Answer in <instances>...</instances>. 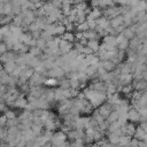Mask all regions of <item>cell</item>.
<instances>
[{
  "label": "cell",
  "mask_w": 147,
  "mask_h": 147,
  "mask_svg": "<svg viewBox=\"0 0 147 147\" xmlns=\"http://www.w3.org/2000/svg\"><path fill=\"white\" fill-rule=\"evenodd\" d=\"M107 101V93H101V92H96L94 98L91 99L88 102L93 108H98L99 106H101L102 103H105Z\"/></svg>",
  "instance_id": "obj_1"
},
{
  "label": "cell",
  "mask_w": 147,
  "mask_h": 147,
  "mask_svg": "<svg viewBox=\"0 0 147 147\" xmlns=\"http://www.w3.org/2000/svg\"><path fill=\"white\" fill-rule=\"evenodd\" d=\"M64 141H67V134L64 132H62V131H57V132H54L52 134L49 144L53 147H55V146H57V145H60V144H62Z\"/></svg>",
  "instance_id": "obj_2"
},
{
  "label": "cell",
  "mask_w": 147,
  "mask_h": 147,
  "mask_svg": "<svg viewBox=\"0 0 147 147\" xmlns=\"http://www.w3.org/2000/svg\"><path fill=\"white\" fill-rule=\"evenodd\" d=\"M45 77L40 74V72H33L32 74V76L29 78V80H28V84L30 85V86H41L44 83H45Z\"/></svg>",
  "instance_id": "obj_3"
},
{
  "label": "cell",
  "mask_w": 147,
  "mask_h": 147,
  "mask_svg": "<svg viewBox=\"0 0 147 147\" xmlns=\"http://www.w3.org/2000/svg\"><path fill=\"white\" fill-rule=\"evenodd\" d=\"M67 138L72 142V141H75L76 139H82L83 137H84V130H78V129H74V130H70V131H68L67 133Z\"/></svg>",
  "instance_id": "obj_4"
},
{
  "label": "cell",
  "mask_w": 147,
  "mask_h": 147,
  "mask_svg": "<svg viewBox=\"0 0 147 147\" xmlns=\"http://www.w3.org/2000/svg\"><path fill=\"white\" fill-rule=\"evenodd\" d=\"M96 110H98V113L106 119V118L109 116V114L113 111V106L109 105V103H107V102H105V103H102L101 106H99Z\"/></svg>",
  "instance_id": "obj_5"
},
{
  "label": "cell",
  "mask_w": 147,
  "mask_h": 147,
  "mask_svg": "<svg viewBox=\"0 0 147 147\" xmlns=\"http://www.w3.org/2000/svg\"><path fill=\"white\" fill-rule=\"evenodd\" d=\"M72 42H69V41H67V40H63V39H61V41H60V44H59V51H60V53L63 55V54H67V53H69L71 49H72Z\"/></svg>",
  "instance_id": "obj_6"
},
{
  "label": "cell",
  "mask_w": 147,
  "mask_h": 147,
  "mask_svg": "<svg viewBox=\"0 0 147 147\" xmlns=\"http://www.w3.org/2000/svg\"><path fill=\"white\" fill-rule=\"evenodd\" d=\"M26 105H28V100H26L25 95H24V94H20L18 98L14 101L13 107H14V108H18V109H25Z\"/></svg>",
  "instance_id": "obj_7"
},
{
  "label": "cell",
  "mask_w": 147,
  "mask_h": 147,
  "mask_svg": "<svg viewBox=\"0 0 147 147\" xmlns=\"http://www.w3.org/2000/svg\"><path fill=\"white\" fill-rule=\"evenodd\" d=\"M131 86L134 91H138V92H142V91H146V86H147V83L145 79H139V80H132L131 83Z\"/></svg>",
  "instance_id": "obj_8"
},
{
  "label": "cell",
  "mask_w": 147,
  "mask_h": 147,
  "mask_svg": "<svg viewBox=\"0 0 147 147\" xmlns=\"http://www.w3.org/2000/svg\"><path fill=\"white\" fill-rule=\"evenodd\" d=\"M142 42H146V41H142L139 37H137V36H134L131 40H129V48L130 49H133V51H138L140 47H141V44Z\"/></svg>",
  "instance_id": "obj_9"
},
{
  "label": "cell",
  "mask_w": 147,
  "mask_h": 147,
  "mask_svg": "<svg viewBox=\"0 0 147 147\" xmlns=\"http://www.w3.org/2000/svg\"><path fill=\"white\" fill-rule=\"evenodd\" d=\"M132 80H133L132 74H119V76H118V83L122 86L130 85L132 83Z\"/></svg>",
  "instance_id": "obj_10"
},
{
  "label": "cell",
  "mask_w": 147,
  "mask_h": 147,
  "mask_svg": "<svg viewBox=\"0 0 147 147\" xmlns=\"http://www.w3.org/2000/svg\"><path fill=\"white\" fill-rule=\"evenodd\" d=\"M15 59H16V54L13 52V51H10V52H5L3 54H1L0 55V63H6V62H9V61H15Z\"/></svg>",
  "instance_id": "obj_11"
},
{
  "label": "cell",
  "mask_w": 147,
  "mask_h": 147,
  "mask_svg": "<svg viewBox=\"0 0 147 147\" xmlns=\"http://www.w3.org/2000/svg\"><path fill=\"white\" fill-rule=\"evenodd\" d=\"M139 118H140V115L138 113V110L133 109V108H130L127 110V119L131 122V123H139Z\"/></svg>",
  "instance_id": "obj_12"
},
{
  "label": "cell",
  "mask_w": 147,
  "mask_h": 147,
  "mask_svg": "<svg viewBox=\"0 0 147 147\" xmlns=\"http://www.w3.org/2000/svg\"><path fill=\"white\" fill-rule=\"evenodd\" d=\"M121 130H122V133H123V134L129 136V137H132L133 133H134V131H136V126H134L133 123L130 122V123H126L124 126H122Z\"/></svg>",
  "instance_id": "obj_13"
},
{
  "label": "cell",
  "mask_w": 147,
  "mask_h": 147,
  "mask_svg": "<svg viewBox=\"0 0 147 147\" xmlns=\"http://www.w3.org/2000/svg\"><path fill=\"white\" fill-rule=\"evenodd\" d=\"M91 87H92L94 91H96V92H101V93H106V91H107L106 84H105L103 82H100L99 79L93 80V83H92Z\"/></svg>",
  "instance_id": "obj_14"
},
{
  "label": "cell",
  "mask_w": 147,
  "mask_h": 147,
  "mask_svg": "<svg viewBox=\"0 0 147 147\" xmlns=\"http://www.w3.org/2000/svg\"><path fill=\"white\" fill-rule=\"evenodd\" d=\"M134 139H137V140H139V141H146V138H147V134H146V131L145 130H142L141 127H136V131H134V133H133V136H132Z\"/></svg>",
  "instance_id": "obj_15"
},
{
  "label": "cell",
  "mask_w": 147,
  "mask_h": 147,
  "mask_svg": "<svg viewBox=\"0 0 147 147\" xmlns=\"http://www.w3.org/2000/svg\"><path fill=\"white\" fill-rule=\"evenodd\" d=\"M100 64H101V67L105 69V71H107V72H110V71H113V70L116 68V64H115L113 61H110V60L100 61Z\"/></svg>",
  "instance_id": "obj_16"
},
{
  "label": "cell",
  "mask_w": 147,
  "mask_h": 147,
  "mask_svg": "<svg viewBox=\"0 0 147 147\" xmlns=\"http://www.w3.org/2000/svg\"><path fill=\"white\" fill-rule=\"evenodd\" d=\"M95 23H96V26H99V28H101V29H103V30H106V29H108V28L110 26V25H109V20L106 18V17H103V16L96 18V20H95Z\"/></svg>",
  "instance_id": "obj_17"
},
{
  "label": "cell",
  "mask_w": 147,
  "mask_h": 147,
  "mask_svg": "<svg viewBox=\"0 0 147 147\" xmlns=\"http://www.w3.org/2000/svg\"><path fill=\"white\" fill-rule=\"evenodd\" d=\"M82 93L84 94V98H85L87 101H90L91 99H93V98H94V95H95L96 91H94L91 86H87V87H84V90H83V92H82Z\"/></svg>",
  "instance_id": "obj_18"
},
{
  "label": "cell",
  "mask_w": 147,
  "mask_h": 147,
  "mask_svg": "<svg viewBox=\"0 0 147 147\" xmlns=\"http://www.w3.org/2000/svg\"><path fill=\"white\" fill-rule=\"evenodd\" d=\"M33 23L37 25V28H38L40 31H42V30L45 29L46 24L48 23V21H47V18H46V16H44V17H36V20H34Z\"/></svg>",
  "instance_id": "obj_19"
},
{
  "label": "cell",
  "mask_w": 147,
  "mask_h": 147,
  "mask_svg": "<svg viewBox=\"0 0 147 147\" xmlns=\"http://www.w3.org/2000/svg\"><path fill=\"white\" fill-rule=\"evenodd\" d=\"M101 16H102L101 10H100L99 8H93V9L90 11V14L86 15V20H96V18H99V17H101Z\"/></svg>",
  "instance_id": "obj_20"
},
{
  "label": "cell",
  "mask_w": 147,
  "mask_h": 147,
  "mask_svg": "<svg viewBox=\"0 0 147 147\" xmlns=\"http://www.w3.org/2000/svg\"><path fill=\"white\" fill-rule=\"evenodd\" d=\"M122 24H123V16L122 15H118V16L109 20V25L113 29H115V28H117V26H119Z\"/></svg>",
  "instance_id": "obj_21"
},
{
  "label": "cell",
  "mask_w": 147,
  "mask_h": 147,
  "mask_svg": "<svg viewBox=\"0 0 147 147\" xmlns=\"http://www.w3.org/2000/svg\"><path fill=\"white\" fill-rule=\"evenodd\" d=\"M83 37H84V39H86V40H93V39H96V40H99V36H98V33L94 31V30H87V31H85V32H83Z\"/></svg>",
  "instance_id": "obj_22"
},
{
  "label": "cell",
  "mask_w": 147,
  "mask_h": 147,
  "mask_svg": "<svg viewBox=\"0 0 147 147\" xmlns=\"http://www.w3.org/2000/svg\"><path fill=\"white\" fill-rule=\"evenodd\" d=\"M86 46H87V47H88L93 53H96V52H98V49H99L100 42H99V40H96V39L87 40V41H86Z\"/></svg>",
  "instance_id": "obj_23"
},
{
  "label": "cell",
  "mask_w": 147,
  "mask_h": 147,
  "mask_svg": "<svg viewBox=\"0 0 147 147\" xmlns=\"http://www.w3.org/2000/svg\"><path fill=\"white\" fill-rule=\"evenodd\" d=\"M2 67H3V70H5V71H6L8 75H10V74L14 71V69H15L17 65H16L15 61H9V62L3 63V64H2Z\"/></svg>",
  "instance_id": "obj_24"
},
{
  "label": "cell",
  "mask_w": 147,
  "mask_h": 147,
  "mask_svg": "<svg viewBox=\"0 0 147 147\" xmlns=\"http://www.w3.org/2000/svg\"><path fill=\"white\" fill-rule=\"evenodd\" d=\"M31 39H32V37H31V34H30L29 32H23V33L20 36V38H18V41H21L23 45H26V46H29V44H30Z\"/></svg>",
  "instance_id": "obj_25"
},
{
  "label": "cell",
  "mask_w": 147,
  "mask_h": 147,
  "mask_svg": "<svg viewBox=\"0 0 147 147\" xmlns=\"http://www.w3.org/2000/svg\"><path fill=\"white\" fill-rule=\"evenodd\" d=\"M122 36L125 38V39H127V40H131L134 36H136V33L133 32V30L129 26V28H124V30L122 31Z\"/></svg>",
  "instance_id": "obj_26"
},
{
  "label": "cell",
  "mask_w": 147,
  "mask_h": 147,
  "mask_svg": "<svg viewBox=\"0 0 147 147\" xmlns=\"http://www.w3.org/2000/svg\"><path fill=\"white\" fill-rule=\"evenodd\" d=\"M28 53H30L31 55H33V56H37V57H41L42 56V54H44V52L40 49V48H38L37 46H33V47H29V52Z\"/></svg>",
  "instance_id": "obj_27"
},
{
  "label": "cell",
  "mask_w": 147,
  "mask_h": 147,
  "mask_svg": "<svg viewBox=\"0 0 147 147\" xmlns=\"http://www.w3.org/2000/svg\"><path fill=\"white\" fill-rule=\"evenodd\" d=\"M131 139H132L131 137H129V136H125V134H122V136H119V139H118V144H119L121 146L125 147L126 145H129V144H130Z\"/></svg>",
  "instance_id": "obj_28"
},
{
  "label": "cell",
  "mask_w": 147,
  "mask_h": 147,
  "mask_svg": "<svg viewBox=\"0 0 147 147\" xmlns=\"http://www.w3.org/2000/svg\"><path fill=\"white\" fill-rule=\"evenodd\" d=\"M115 3H116L115 0H99V9L110 7V6H115Z\"/></svg>",
  "instance_id": "obj_29"
},
{
  "label": "cell",
  "mask_w": 147,
  "mask_h": 147,
  "mask_svg": "<svg viewBox=\"0 0 147 147\" xmlns=\"http://www.w3.org/2000/svg\"><path fill=\"white\" fill-rule=\"evenodd\" d=\"M44 127H45V130H48V131H54L57 126H56V123H55V119H53V121H48V122H46L44 125H42Z\"/></svg>",
  "instance_id": "obj_30"
},
{
  "label": "cell",
  "mask_w": 147,
  "mask_h": 147,
  "mask_svg": "<svg viewBox=\"0 0 147 147\" xmlns=\"http://www.w3.org/2000/svg\"><path fill=\"white\" fill-rule=\"evenodd\" d=\"M61 39H63V40H67V41H69V42H74L75 41V34L72 33V32H64L62 36H61Z\"/></svg>",
  "instance_id": "obj_31"
},
{
  "label": "cell",
  "mask_w": 147,
  "mask_h": 147,
  "mask_svg": "<svg viewBox=\"0 0 147 147\" xmlns=\"http://www.w3.org/2000/svg\"><path fill=\"white\" fill-rule=\"evenodd\" d=\"M92 118L98 123V125H99V124H101V123H103V122L106 121V119H105V118H103V117L98 113V110H94V111L92 113Z\"/></svg>",
  "instance_id": "obj_32"
},
{
  "label": "cell",
  "mask_w": 147,
  "mask_h": 147,
  "mask_svg": "<svg viewBox=\"0 0 147 147\" xmlns=\"http://www.w3.org/2000/svg\"><path fill=\"white\" fill-rule=\"evenodd\" d=\"M133 9L138 13V11H146V2L145 0H139V2L137 3L136 7H133Z\"/></svg>",
  "instance_id": "obj_33"
},
{
  "label": "cell",
  "mask_w": 147,
  "mask_h": 147,
  "mask_svg": "<svg viewBox=\"0 0 147 147\" xmlns=\"http://www.w3.org/2000/svg\"><path fill=\"white\" fill-rule=\"evenodd\" d=\"M11 23L15 24V25H17V26H21V28H22V26H23V17H22V15H21V14L15 15V16L13 17Z\"/></svg>",
  "instance_id": "obj_34"
},
{
  "label": "cell",
  "mask_w": 147,
  "mask_h": 147,
  "mask_svg": "<svg viewBox=\"0 0 147 147\" xmlns=\"http://www.w3.org/2000/svg\"><path fill=\"white\" fill-rule=\"evenodd\" d=\"M39 38H41L42 40H45L46 42H48V41H51L54 37H53L51 33H48L47 31H41V32H40V37H39Z\"/></svg>",
  "instance_id": "obj_35"
},
{
  "label": "cell",
  "mask_w": 147,
  "mask_h": 147,
  "mask_svg": "<svg viewBox=\"0 0 147 147\" xmlns=\"http://www.w3.org/2000/svg\"><path fill=\"white\" fill-rule=\"evenodd\" d=\"M117 118H118V114H117L115 110H113V111L109 114V116L106 118V121H107L108 123H114V122L117 121Z\"/></svg>",
  "instance_id": "obj_36"
},
{
  "label": "cell",
  "mask_w": 147,
  "mask_h": 147,
  "mask_svg": "<svg viewBox=\"0 0 147 147\" xmlns=\"http://www.w3.org/2000/svg\"><path fill=\"white\" fill-rule=\"evenodd\" d=\"M118 139H119V136H117L116 133H108V141L110 144H118Z\"/></svg>",
  "instance_id": "obj_37"
},
{
  "label": "cell",
  "mask_w": 147,
  "mask_h": 147,
  "mask_svg": "<svg viewBox=\"0 0 147 147\" xmlns=\"http://www.w3.org/2000/svg\"><path fill=\"white\" fill-rule=\"evenodd\" d=\"M20 125V121L17 117L15 118H11V119H7V123H6V126L7 127H11V126H18Z\"/></svg>",
  "instance_id": "obj_38"
},
{
  "label": "cell",
  "mask_w": 147,
  "mask_h": 147,
  "mask_svg": "<svg viewBox=\"0 0 147 147\" xmlns=\"http://www.w3.org/2000/svg\"><path fill=\"white\" fill-rule=\"evenodd\" d=\"M103 136H105V132L99 131V130H95L94 131V136H93V142L100 141L101 139H103Z\"/></svg>",
  "instance_id": "obj_39"
},
{
  "label": "cell",
  "mask_w": 147,
  "mask_h": 147,
  "mask_svg": "<svg viewBox=\"0 0 147 147\" xmlns=\"http://www.w3.org/2000/svg\"><path fill=\"white\" fill-rule=\"evenodd\" d=\"M76 30H77V32H85V31H87L88 30V26H87L86 21L83 22V23H80V24H77L76 25Z\"/></svg>",
  "instance_id": "obj_40"
},
{
  "label": "cell",
  "mask_w": 147,
  "mask_h": 147,
  "mask_svg": "<svg viewBox=\"0 0 147 147\" xmlns=\"http://www.w3.org/2000/svg\"><path fill=\"white\" fill-rule=\"evenodd\" d=\"M46 45H47V42H46L45 40H42L41 38H38V39H37L36 46H37L38 48H40V49H41L42 52H44V51H45V49L47 48V46H46Z\"/></svg>",
  "instance_id": "obj_41"
},
{
  "label": "cell",
  "mask_w": 147,
  "mask_h": 147,
  "mask_svg": "<svg viewBox=\"0 0 147 147\" xmlns=\"http://www.w3.org/2000/svg\"><path fill=\"white\" fill-rule=\"evenodd\" d=\"M31 132H32L33 134H36V136H39V134H41V132H42V126L32 124V126H31Z\"/></svg>",
  "instance_id": "obj_42"
},
{
  "label": "cell",
  "mask_w": 147,
  "mask_h": 147,
  "mask_svg": "<svg viewBox=\"0 0 147 147\" xmlns=\"http://www.w3.org/2000/svg\"><path fill=\"white\" fill-rule=\"evenodd\" d=\"M44 84L47 85L48 87H52V88H53V87L57 84V79H54V78H46Z\"/></svg>",
  "instance_id": "obj_43"
},
{
  "label": "cell",
  "mask_w": 147,
  "mask_h": 147,
  "mask_svg": "<svg viewBox=\"0 0 147 147\" xmlns=\"http://www.w3.org/2000/svg\"><path fill=\"white\" fill-rule=\"evenodd\" d=\"M132 91H133V88H132L131 84H130V85H125V86H123V87H122V90H121V92H123V93H124V94H126L127 96H130V95H131Z\"/></svg>",
  "instance_id": "obj_44"
},
{
  "label": "cell",
  "mask_w": 147,
  "mask_h": 147,
  "mask_svg": "<svg viewBox=\"0 0 147 147\" xmlns=\"http://www.w3.org/2000/svg\"><path fill=\"white\" fill-rule=\"evenodd\" d=\"M3 115L7 117V119H11V118L17 117V116H16V114H15V111H14V110H10V109H6Z\"/></svg>",
  "instance_id": "obj_45"
},
{
  "label": "cell",
  "mask_w": 147,
  "mask_h": 147,
  "mask_svg": "<svg viewBox=\"0 0 147 147\" xmlns=\"http://www.w3.org/2000/svg\"><path fill=\"white\" fill-rule=\"evenodd\" d=\"M86 23H87L88 30H94V29H95V26H96L95 20H86Z\"/></svg>",
  "instance_id": "obj_46"
},
{
  "label": "cell",
  "mask_w": 147,
  "mask_h": 147,
  "mask_svg": "<svg viewBox=\"0 0 147 147\" xmlns=\"http://www.w3.org/2000/svg\"><path fill=\"white\" fill-rule=\"evenodd\" d=\"M94 131H95V130H93V129H86V130L84 131V133H85V136H87L88 138L93 139V136H94Z\"/></svg>",
  "instance_id": "obj_47"
},
{
  "label": "cell",
  "mask_w": 147,
  "mask_h": 147,
  "mask_svg": "<svg viewBox=\"0 0 147 147\" xmlns=\"http://www.w3.org/2000/svg\"><path fill=\"white\" fill-rule=\"evenodd\" d=\"M72 144H74L75 147H83V146H86L82 139H76L75 141H72Z\"/></svg>",
  "instance_id": "obj_48"
},
{
  "label": "cell",
  "mask_w": 147,
  "mask_h": 147,
  "mask_svg": "<svg viewBox=\"0 0 147 147\" xmlns=\"http://www.w3.org/2000/svg\"><path fill=\"white\" fill-rule=\"evenodd\" d=\"M21 10H22V9H21V6L13 5V10H11V11H13V15H14V16H15V15H18V14L21 13Z\"/></svg>",
  "instance_id": "obj_49"
},
{
  "label": "cell",
  "mask_w": 147,
  "mask_h": 147,
  "mask_svg": "<svg viewBox=\"0 0 147 147\" xmlns=\"http://www.w3.org/2000/svg\"><path fill=\"white\" fill-rule=\"evenodd\" d=\"M6 123H7V117L5 115H0V126L6 127Z\"/></svg>",
  "instance_id": "obj_50"
},
{
  "label": "cell",
  "mask_w": 147,
  "mask_h": 147,
  "mask_svg": "<svg viewBox=\"0 0 147 147\" xmlns=\"http://www.w3.org/2000/svg\"><path fill=\"white\" fill-rule=\"evenodd\" d=\"M64 29H65V31H67V32H72V31H74V29H75V26H74V24H72V23H68L67 25H64Z\"/></svg>",
  "instance_id": "obj_51"
},
{
  "label": "cell",
  "mask_w": 147,
  "mask_h": 147,
  "mask_svg": "<svg viewBox=\"0 0 147 147\" xmlns=\"http://www.w3.org/2000/svg\"><path fill=\"white\" fill-rule=\"evenodd\" d=\"M25 1H26V0H11L10 2H11L13 5H16V6H22Z\"/></svg>",
  "instance_id": "obj_52"
},
{
  "label": "cell",
  "mask_w": 147,
  "mask_h": 147,
  "mask_svg": "<svg viewBox=\"0 0 147 147\" xmlns=\"http://www.w3.org/2000/svg\"><path fill=\"white\" fill-rule=\"evenodd\" d=\"M146 111H147L146 107H141V108L138 109V113H139L140 116H146Z\"/></svg>",
  "instance_id": "obj_53"
},
{
  "label": "cell",
  "mask_w": 147,
  "mask_h": 147,
  "mask_svg": "<svg viewBox=\"0 0 147 147\" xmlns=\"http://www.w3.org/2000/svg\"><path fill=\"white\" fill-rule=\"evenodd\" d=\"M5 52H7V47H6V45L1 41V42H0V54H3Z\"/></svg>",
  "instance_id": "obj_54"
},
{
  "label": "cell",
  "mask_w": 147,
  "mask_h": 147,
  "mask_svg": "<svg viewBox=\"0 0 147 147\" xmlns=\"http://www.w3.org/2000/svg\"><path fill=\"white\" fill-rule=\"evenodd\" d=\"M7 109V106L3 101H0V111H5Z\"/></svg>",
  "instance_id": "obj_55"
},
{
  "label": "cell",
  "mask_w": 147,
  "mask_h": 147,
  "mask_svg": "<svg viewBox=\"0 0 147 147\" xmlns=\"http://www.w3.org/2000/svg\"><path fill=\"white\" fill-rule=\"evenodd\" d=\"M138 147H147L146 141H138Z\"/></svg>",
  "instance_id": "obj_56"
},
{
  "label": "cell",
  "mask_w": 147,
  "mask_h": 147,
  "mask_svg": "<svg viewBox=\"0 0 147 147\" xmlns=\"http://www.w3.org/2000/svg\"><path fill=\"white\" fill-rule=\"evenodd\" d=\"M3 70V67H2V63H0V71Z\"/></svg>",
  "instance_id": "obj_57"
},
{
  "label": "cell",
  "mask_w": 147,
  "mask_h": 147,
  "mask_svg": "<svg viewBox=\"0 0 147 147\" xmlns=\"http://www.w3.org/2000/svg\"><path fill=\"white\" fill-rule=\"evenodd\" d=\"M47 1H52V0H47Z\"/></svg>",
  "instance_id": "obj_58"
}]
</instances>
